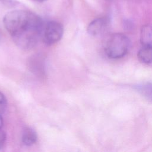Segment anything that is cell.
Wrapping results in <instances>:
<instances>
[{"instance_id":"1","label":"cell","mask_w":152,"mask_h":152,"mask_svg":"<svg viewBox=\"0 0 152 152\" xmlns=\"http://www.w3.org/2000/svg\"><path fill=\"white\" fill-rule=\"evenodd\" d=\"M3 23L16 45L24 50L32 49L36 45L41 39L44 26L39 15L21 10L7 13Z\"/></svg>"},{"instance_id":"2","label":"cell","mask_w":152,"mask_h":152,"mask_svg":"<svg viewBox=\"0 0 152 152\" xmlns=\"http://www.w3.org/2000/svg\"><path fill=\"white\" fill-rule=\"evenodd\" d=\"M129 46L130 41L126 36L122 33H115L107 40L104 50L109 58L118 59L122 58L127 53Z\"/></svg>"},{"instance_id":"3","label":"cell","mask_w":152,"mask_h":152,"mask_svg":"<svg viewBox=\"0 0 152 152\" xmlns=\"http://www.w3.org/2000/svg\"><path fill=\"white\" fill-rule=\"evenodd\" d=\"M64 33L62 24L56 21H49L44 24L41 39L48 45H52L61 40Z\"/></svg>"},{"instance_id":"4","label":"cell","mask_w":152,"mask_h":152,"mask_svg":"<svg viewBox=\"0 0 152 152\" xmlns=\"http://www.w3.org/2000/svg\"><path fill=\"white\" fill-rule=\"evenodd\" d=\"M109 20L107 17H100L93 20L87 27V32L94 36H99L107 28Z\"/></svg>"},{"instance_id":"5","label":"cell","mask_w":152,"mask_h":152,"mask_svg":"<svg viewBox=\"0 0 152 152\" xmlns=\"http://www.w3.org/2000/svg\"><path fill=\"white\" fill-rule=\"evenodd\" d=\"M140 42L142 46L152 48V26L146 24L140 31Z\"/></svg>"},{"instance_id":"6","label":"cell","mask_w":152,"mask_h":152,"mask_svg":"<svg viewBox=\"0 0 152 152\" xmlns=\"http://www.w3.org/2000/svg\"><path fill=\"white\" fill-rule=\"evenodd\" d=\"M37 140V135L35 130L31 128H26L22 134V141L27 146L35 144Z\"/></svg>"},{"instance_id":"7","label":"cell","mask_w":152,"mask_h":152,"mask_svg":"<svg viewBox=\"0 0 152 152\" xmlns=\"http://www.w3.org/2000/svg\"><path fill=\"white\" fill-rule=\"evenodd\" d=\"M138 58L143 64H151L152 62V48L142 46L138 52Z\"/></svg>"},{"instance_id":"8","label":"cell","mask_w":152,"mask_h":152,"mask_svg":"<svg viewBox=\"0 0 152 152\" xmlns=\"http://www.w3.org/2000/svg\"><path fill=\"white\" fill-rule=\"evenodd\" d=\"M140 93L149 100L152 101V83H147L136 86Z\"/></svg>"},{"instance_id":"9","label":"cell","mask_w":152,"mask_h":152,"mask_svg":"<svg viewBox=\"0 0 152 152\" xmlns=\"http://www.w3.org/2000/svg\"><path fill=\"white\" fill-rule=\"evenodd\" d=\"M7 99L2 93L0 91V114H2L7 107Z\"/></svg>"},{"instance_id":"10","label":"cell","mask_w":152,"mask_h":152,"mask_svg":"<svg viewBox=\"0 0 152 152\" xmlns=\"http://www.w3.org/2000/svg\"><path fill=\"white\" fill-rule=\"evenodd\" d=\"M6 140V134L5 132L0 131V149L3 147Z\"/></svg>"},{"instance_id":"11","label":"cell","mask_w":152,"mask_h":152,"mask_svg":"<svg viewBox=\"0 0 152 152\" xmlns=\"http://www.w3.org/2000/svg\"><path fill=\"white\" fill-rule=\"evenodd\" d=\"M2 126H3V119H2V115L0 114V129L2 127Z\"/></svg>"},{"instance_id":"12","label":"cell","mask_w":152,"mask_h":152,"mask_svg":"<svg viewBox=\"0 0 152 152\" xmlns=\"http://www.w3.org/2000/svg\"><path fill=\"white\" fill-rule=\"evenodd\" d=\"M36 1H37V2H44V1H46L47 0H34Z\"/></svg>"},{"instance_id":"13","label":"cell","mask_w":152,"mask_h":152,"mask_svg":"<svg viewBox=\"0 0 152 152\" xmlns=\"http://www.w3.org/2000/svg\"><path fill=\"white\" fill-rule=\"evenodd\" d=\"M108 1H112V0H108Z\"/></svg>"},{"instance_id":"14","label":"cell","mask_w":152,"mask_h":152,"mask_svg":"<svg viewBox=\"0 0 152 152\" xmlns=\"http://www.w3.org/2000/svg\"></svg>"}]
</instances>
